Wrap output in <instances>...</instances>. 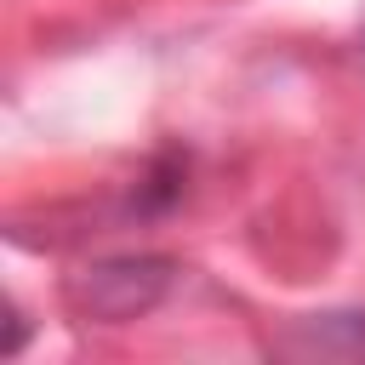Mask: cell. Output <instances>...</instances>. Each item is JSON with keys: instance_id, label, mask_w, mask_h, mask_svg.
I'll return each mask as SVG.
<instances>
[{"instance_id": "cell-1", "label": "cell", "mask_w": 365, "mask_h": 365, "mask_svg": "<svg viewBox=\"0 0 365 365\" xmlns=\"http://www.w3.org/2000/svg\"><path fill=\"white\" fill-rule=\"evenodd\" d=\"M165 279H171V262H160V257H114V262L86 268V279L74 285V297L97 319H137L143 308L160 302Z\"/></svg>"}, {"instance_id": "cell-2", "label": "cell", "mask_w": 365, "mask_h": 365, "mask_svg": "<svg viewBox=\"0 0 365 365\" xmlns=\"http://www.w3.org/2000/svg\"><path fill=\"white\" fill-rule=\"evenodd\" d=\"M291 359H365V314H314L279 336Z\"/></svg>"}]
</instances>
